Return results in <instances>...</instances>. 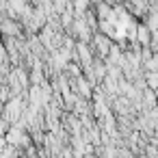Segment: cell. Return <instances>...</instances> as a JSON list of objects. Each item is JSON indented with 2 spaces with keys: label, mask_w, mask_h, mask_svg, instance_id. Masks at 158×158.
Listing matches in <instances>:
<instances>
[{
  "label": "cell",
  "mask_w": 158,
  "mask_h": 158,
  "mask_svg": "<svg viewBox=\"0 0 158 158\" xmlns=\"http://www.w3.org/2000/svg\"><path fill=\"white\" fill-rule=\"evenodd\" d=\"M113 44H115V41H113L110 37H106V35H102V33H95V35H93V41H91V50H93L95 59L106 61L108 54H110Z\"/></svg>",
  "instance_id": "6da1fadb"
},
{
  "label": "cell",
  "mask_w": 158,
  "mask_h": 158,
  "mask_svg": "<svg viewBox=\"0 0 158 158\" xmlns=\"http://www.w3.org/2000/svg\"><path fill=\"white\" fill-rule=\"evenodd\" d=\"M126 11L132 15V18H147L149 13V5L147 2H126Z\"/></svg>",
  "instance_id": "7a4b0ae2"
},
{
  "label": "cell",
  "mask_w": 158,
  "mask_h": 158,
  "mask_svg": "<svg viewBox=\"0 0 158 158\" xmlns=\"http://www.w3.org/2000/svg\"><path fill=\"white\" fill-rule=\"evenodd\" d=\"M91 9V2H87V0H78V2H74V13L76 18H85V13Z\"/></svg>",
  "instance_id": "3957f363"
},
{
  "label": "cell",
  "mask_w": 158,
  "mask_h": 158,
  "mask_svg": "<svg viewBox=\"0 0 158 158\" xmlns=\"http://www.w3.org/2000/svg\"><path fill=\"white\" fill-rule=\"evenodd\" d=\"M156 95H158V89H156Z\"/></svg>",
  "instance_id": "277c9868"
}]
</instances>
